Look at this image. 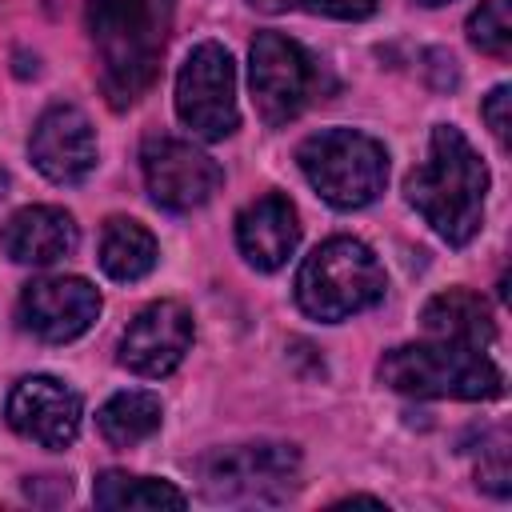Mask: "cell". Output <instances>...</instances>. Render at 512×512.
Wrapping results in <instances>:
<instances>
[{"label": "cell", "mask_w": 512, "mask_h": 512, "mask_svg": "<svg viewBox=\"0 0 512 512\" xmlns=\"http://www.w3.org/2000/svg\"><path fill=\"white\" fill-rule=\"evenodd\" d=\"M172 0H88V36L96 48L100 92L112 108L136 104L168 48Z\"/></svg>", "instance_id": "cell-1"}, {"label": "cell", "mask_w": 512, "mask_h": 512, "mask_svg": "<svg viewBox=\"0 0 512 512\" xmlns=\"http://www.w3.org/2000/svg\"><path fill=\"white\" fill-rule=\"evenodd\" d=\"M488 168L460 128L440 124L428 140V160L416 164L404 180L408 204L424 216V224L452 248H464L484 220Z\"/></svg>", "instance_id": "cell-2"}, {"label": "cell", "mask_w": 512, "mask_h": 512, "mask_svg": "<svg viewBox=\"0 0 512 512\" xmlns=\"http://www.w3.org/2000/svg\"><path fill=\"white\" fill-rule=\"evenodd\" d=\"M380 380L392 392L424 400H496L504 392V372L484 356V348L424 340L384 352Z\"/></svg>", "instance_id": "cell-3"}, {"label": "cell", "mask_w": 512, "mask_h": 512, "mask_svg": "<svg viewBox=\"0 0 512 512\" xmlns=\"http://www.w3.org/2000/svg\"><path fill=\"white\" fill-rule=\"evenodd\" d=\"M384 268L364 240L332 236L296 272V304L324 324L348 320L384 300Z\"/></svg>", "instance_id": "cell-4"}, {"label": "cell", "mask_w": 512, "mask_h": 512, "mask_svg": "<svg viewBox=\"0 0 512 512\" xmlns=\"http://www.w3.org/2000/svg\"><path fill=\"white\" fill-rule=\"evenodd\" d=\"M304 180L340 212L368 208L388 184V152L356 128H324L296 148Z\"/></svg>", "instance_id": "cell-5"}, {"label": "cell", "mask_w": 512, "mask_h": 512, "mask_svg": "<svg viewBox=\"0 0 512 512\" xmlns=\"http://www.w3.org/2000/svg\"><path fill=\"white\" fill-rule=\"evenodd\" d=\"M300 452L292 444H232L196 460L200 492L212 504H280L292 496Z\"/></svg>", "instance_id": "cell-6"}, {"label": "cell", "mask_w": 512, "mask_h": 512, "mask_svg": "<svg viewBox=\"0 0 512 512\" xmlns=\"http://www.w3.org/2000/svg\"><path fill=\"white\" fill-rule=\"evenodd\" d=\"M248 84H252V100H256L260 120L268 128H284L316 96L320 68L284 32H256L252 52H248Z\"/></svg>", "instance_id": "cell-7"}, {"label": "cell", "mask_w": 512, "mask_h": 512, "mask_svg": "<svg viewBox=\"0 0 512 512\" xmlns=\"http://www.w3.org/2000/svg\"><path fill=\"white\" fill-rule=\"evenodd\" d=\"M176 116L200 140H224L236 132V64L224 44H196L176 72Z\"/></svg>", "instance_id": "cell-8"}, {"label": "cell", "mask_w": 512, "mask_h": 512, "mask_svg": "<svg viewBox=\"0 0 512 512\" xmlns=\"http://www.w3.org/2000/svg\"><path fill=\"white\" fill-rule=\"evenodd\" d=\"M148 196L168 212H192L220 192V164L176 136H148L140 148Z\"/></svg>", "instance_id": "cell-9"}, {"label": "cell", "mask_w": 512, "mask_h": 512, "mask_svg": "<svg viewBox=\"0 0 512 512\" xmlns=\"http://www.w3.org/2000/svg\"><path fill=\"white\" fill-rule=\"evenodd\" d=\"M192 348V312L180 300H156L120 336V364L136 376L160 380L180 368L184 352Z\"/></svg>", "instance_id": "cell-10"}, {"label": "cell", "mask_w": 512, "mask_h": 512, "mask_svg": "<svg viewBox=\"0 0 512 512\" xmlns=\"http://www.w3.org/2000/svg\"><path fill=\"white\" fill-rule=\"evenodd\" d=\"M96 316L100 292L84 276H44L20 292V324L48 344H68L84 336Z\"/></svg>", "instance_id": "cell-11"}, {"label": "cell", "mask_w": 512, "mask_h": 512, "mask_svg": "<svg viewBox=\"0 0 512 512\" xmlns=\"http://www.w3.org/2000/svg\"><path fill=\"white\" fill-rule=\"evenodd\" d=\"M80 396L60 384L56 376H24L8 396V424L40 444V448H68L80 432Z\"/></svg>", "instance_id": "cell-12"}, {"label": "cell", "mask_w": 512, "mask_h": 512, "mask_svg": "<svg viewBox=\"0 0 512 512\" xmlns=\"http://www.w3.org/2000/svg\"><path fill=\"white\" fill-rule=\"evenodd\" d=\"M28 152L52 184H80L96 168V132L76 104H52L40 112Z\"/></svg>", "instance_id": "cell-13"}, {"label": "cell", "mask_w": 512, "mask_h": 512, "mask_svg": "<svg viewBox=\"0 0 512 512\" xmlns=\"http://www.w3.org/2000/svg\"><path fill=\"white\" fill-rule=\"evenodd\" d=\"M300 244V216L288 196L268 192L236 216V248L256 272H276Z\"/></svg>", "instance_id": "cell-14"}, {"label": "cell", "mask_w": 512, "mask_h": 512, "mask_svg": "<svg viewBox=\"0 0 512 512\" xmlns=\"http://www.w3.org/2000/svg\"><path fill=\"white\" fill-rule=\"evenodd\" d=\"M76 240H80L76 220L52 204H28V208L12 212L0 228V248L16 264H36V268L72 256Z\"/></svg>", "instance_id": "cell-15"}, {"label": "cell", "mask_w": 512, "mask_h": 512, "mask_svg": "<svg viewBox=\"0 0 512 512\" xmlns=\"http://www.w3.org/2000/svg\"><path fill=\"white\" fill-rule=\"evenodd\" d=\"M420 320L432 340H452V344H468V348H488L496 340V320H492L488 304L468 288H448V292L432 296L424 304Z\"/></svg>", "instance_id": "cell-16"}, {"label": "cell", "mask_w": 512, "mask_h": 512, "mask_svg": "<svg viewBox=\"0 0 512 512\" xmlns=\"http://www.w3.org/2000/svg\"><path fill=\"white\" fill-rule=\"evenodd\" d=\"M156 236L140 224V220H128V216H112L100 232V268L120 280V284H132V280H144L152 268H156Z\"/></svg>", "instance_id": "cell-17"}, {"label": "cell", "mask_w": 512, "mask_h": 512, "mask_svg": "<svg viewBox=\"0 0 512 512\" xmlns=\"http://www.w3.org/2000/svg\"><path fill=\"white\" fill-rule=\"evenodd\" d=\"M92 500L96 508H108V512H124V508H140V512H156V508H184L188 496L168 484V480H156V476H132V472H100L96 484H92Z\"/></svg>", "instance_id": "cell-18"}, {"label": "cell", "mask_w": 512, "mask_h": 512, "mask_svg": "<svg viewBox=\"0 0 512 512\" xmlns=\"http://www.w3.org/2000/svg\"><path fill=\"white\" fill-rule=\"evenodd\" d=\"M96 428L112 448H132L160 428V400L152 392H116L96 412Z\"/></svg>", "instance_id": "cell-19"}, {"label": "cell", "mask_w": 512, "mask_h": 512, "mask_svg": "<svg viewBox=\"0 0 512 512\" xmlns=\"http://www.w3.org/2000/svg\"><path fill=\"white\" fill-rule=\"evenodd\" d=\"M468 40L504 60L512 52V0H480V8L468 16Z\"/></svg>", "instance_id": "cell-20"}, {"label": "cell", "mask_w": 512, "mask_h": 512, "mask_svg": "<svg viewBox=\"0 0 512 512\" xmlns=\"http://www.w3.org/2000/svg\"><path fill=\"white\" fill-rule=\"evenodd\" d=\"M264 12H284V8H300L312 16H332V20H364L376 12V0H252Z\"/></svg>", "instance_id": "cell-21"}, {"label": "cell", "mask_w": 512, "mask_h": 512, "mask_svg": "<svg viewBox=\"0 0 512 512\" xmlns=\"http://www.w3.org/2000/svg\"><path fill=\"white\" fill-rule=\"evenodd\" d=\"M508 104H512L508 84H496V88L484 96V104H480V116H484V124L492 128V136H496L500 148H508Z\"/></svg>", "instance_id": "cell-22"}, {"label": "cell", "mask_w": 512, "mask_h": 512, "mask_svg": "<svg viewBox=\"0 0 512 512\" xmlns=\"http://www.w3.org/2000/svg\"><path fill=\"white\" fill-rule=\"evenodd\" d=\"M476 484L488 488L492 496H508V464H504V448H492L488 464L476 468Z\"/></svg>", "instance_id": "cell-23"}, {"label": "cell", "mask_w": 512, "mask_h": 512, "mask_svg": "<svg viewBox=\"0 0 512 512\" xmlns=\"http://www.w3.org/2000/svg\"><path fill=\"white\" fill-rule=\"evenodd\" d=\"M424 8H440V4H452V0H420Z\"/></svg>", "instance_id": "cell-24"}]
</instances>
